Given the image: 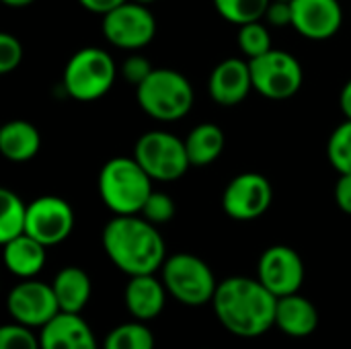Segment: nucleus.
Returning a JSON list of instances; mask_svg holds the SVG:
<instances>
[{
	"label": "nucleus",
	"instance_id": "obj_35",
	"mask_svg": "<svg viewBox=\"0 0 351 349\" xmlns=\"http://www.w3.org/2000/svg\"><path fill=\"white\" fill-rule=\"evenodd\" d=\"M339 107L346 115V119H351V78L346 82V86L341 88L339 95Z\"/></svg>",
	"mask_w": 351,
	"mask_h": 349
},
{
	"label": "nucleus",
	"instance_id": "obj_7",
	"mask_svg": "<svg viewBox=\"0 0 351 349\" xmlns=\"http://www.w3.org/2000/svg\"><path fill=\"white\" fill-rule=\"evenodd\" d=\"M134 158L152 177V181H177L191 167L185 140L165 130H152L138 138Z\"/></svg>",
	"mask_w": 351,
	"mask_h": 349
},
{
	"label": "nucleus",
	"instance_id": "obj_1",
	"mask_svg": "<svg viewBox=\"0 0 351 349\" xmlns=\"http://www.w3.org/2000/svg\"><path fill=\"white\" fill-rule=\"evenodd\" d=\"M212 304L222 327L237 337H259L276 327L278 298L257 278L220 282Z\"/></svg>",
	"mask_w": 351,
	"mask_h": 349
},
{
	"label": "nucleus",
	"instance_id": "obj_4",
	"mask_svg": "<svg viewBox=\"0 0 351 349\" xmlns=\"http://www.w3.org/2000/svg\"><path fill=\"white\" fill-rule=\"evenodd\" d=\"M136 99L146 115L156 121L173 123L191 111L193 86L173 68H154L148 78L136 86Z\"/></svg>",
	"mask_w": 351,
	"mask_h": 349
},
{
	"label": "nucleus",
	"instance_id": "obj_20",
	"mask_svg": "<svg viewBox=\"0 0 351 349\" xmlns=\"http://www.w3.org/2000/svg\"><path fill=\"white\" fill-rule=\"evenodd\" d=\"M41 148L39 130L25 119L6 121L0 128V154L10 163H27Z\"/></svg>",
	"mask_w": 351,
	"mask_h": 349
},
{
	"label": "nucleus",
	"instance_id": "obj_15",
	"mask_svg": "<svg viewBox=\"0 0 351 349\" xmlns=\"http://www.w3.org/2000/svg\"><path fill=\"white\" fill-rule=\"evenodd\" d=\"M253 91L251 66L249 60L243 58H226L222 60L210 74L208 93L214 103L222 107L239 105Z\"/></svg>",
	"mask_w": 351,
	"mask_h": 349
},
{
	"label": "nucleus",
	"instance_id": "obj_23",
	"mask_svg": "<svg viewBox=\"0 0 351 349\" xmlns=\"http://www.w3.org/2000/svg\"><path fill=\"white\" fill-rule=\"evenodd\" d=\"M27 228V204L10 189H0V243H8Z\"/></svg>",
	"mask_w": 351,
	"mask_h": 349
},
{
	"label": "nucleus",
	"instance_id": "obj_12",
	"mask_svg": "<svg viewBox=\"0 0 351 349\" xmlns=\"http://www.w3.org/2000/svg\"><path fill=\"white\" fill-rule=\"evenodd\" d=\"M74 228L72 206L58 195H41L27 206L25 232L45 247L64 243Z\"/></svg>",
	"mask_w": 351,
	"mask_h": 349
},
{
	"label": "nucleus",
	"instance_id": "obj_16",
	"mask_svg": "<svg viewBox=\"0 0 351 349\" xmlns=\"http://www.w3.org/2000/svg\"><path fill=\"white\" fill-rule=\"evenodd\" d=\"M41 349H99L88 323L80 315L58 313L39 333Z\"/></svg>",
	"mask_w": 351,
	"mask_h": 349
},
{
	"label": "nucleus",
	"instance_id": "obj_10",
	"mask_svg": "<svg viewBox=\"0 0 351 349\" xmlns=\"http://www.w3.org/2000/svg\"><path fill=\"white\" fill-rule=\"evenodd\" d=\"M274 202V189L267 177L259 173L237 175L222 193V210L228 218L249 222L261 218Z\"/></svg>",
	"mask_w": 351,
	"mask_h": 349
},
{
	"label": "nucleus",
	"instance_id": "obj_28",
	"mask_svg": "<svg viewBox=\"0 0 351 349\" xmlns=\"http://www.w3.org/2000/svg\"><path fill=\"white\" fill-rule=\"evenodd\" d=\"M175 212H177V208H175V202H173L171 195H167L162 191H152L150 197L146 200L140 216H144L148 222H152V224L158 226V224L171 222L173 216H175Z\"/></svg>",
	"mask_w": 351,
	"mask_h": 349
},
{
	"label": "nucleus",
	"instance_id": "obj_14",
	"mask_svg": "<svg viewBox=\"0 0 351 349\" xmlns=\"http://www.w3.org/2000/svg\"><path fill=\"white\" fill-rule=\"evenodd\" d=\"M292 27L311 41H325L337 35L343 23L339 0H290Z\"/></svg>",
	"mask_w": 351,
	"mask_h": 349
},
{
	"label": "nucleus",
	"instance_id": "obj_38",
	"mask_svg": "<svg viewBox=\"0 0 351 349\" xmlns=\"http://www.w3.org/2000/svg\"><path fill=\"white\" fill-rule=\"evenodd\" d=\"M288 2H290V0H288Z\"/></svg>",
	"mask_w": 351,
	"mask_h": 349
},
{
	"label": "nucleus",
	"instance_id": "obj_6",
	"mask_svg": "<svg viewBox=\"0 0 351 349\" xmlns=\"http://www.w3.org/2000/svg\"><path fill=\"white\" fill-rule=\"evenodd\" d=\"M162 282L167 292L185 306H202L212 302L218 288L210 265L191 253L167 257L162 265Z\"/></svg>",
	"mask_w": 351,
	"mask_h": 349
},
{
	"label": "nucleus",
	"instance_id": "obj_30",
	"mask_svg": "<svg viewBox=\"0 0 351 349\" xmlns=\"http://www.w3.org/2000/svg\"><path fill=\"white\" fill-rule=\"evenodd\" d=\"M23 45L10 33H0V74H8L21 66Z\"/></svg>",
	"mask_w": 351,
	"mask_h": 349
},
{
	"label": "nucleus",
	"instance_id": "obj_22",
	"mask_svg": "<svg viewBox=\"0 0 351 349\" xmlns=\"http://www.w3.org/2000/svg\"><path fill=\"white\" fill-rule=\"evenodd\" d=\"M224 144H226V138L220 125L216 123L195 125L185 138V148H187L191 167H208L214 160H218L224 150Z\"/></svg>",
	"mask_w": 351,
	"mask_h": 349
},
{
	"label": "nucleus",
	"instance_id": "obj_3",
	"mask_svg": "<svg viewBox=\"0 0 351 349\" xmlns=\"http://www.w3.org/2000/svg\"><path fill=\"white\" fill-rule=\"evenodd\" d=\"M99 195L115 216L140 214L150 197L152 177L134 156H115L107 160L99 173Z\"/></svg>",
	"mask_w": 351,
	"mask_h": 349
},
{
	"label": "nucleus",
	"instance_id": "obj_26",
	"mask_svg": "<svg viewBox=\"0 0 351 349\" xmlns=\"http://www.w3.org/2000/svg\"><path fill=\"white\" fill-rule=\"evenodd\" d=\"M327 156L329 163L335 167L339 175L351 173V119L339 123L327 142Z\"/></svg>",
	"mask_w": 351,
	"mask_h": 349
},
{
	"label": "nucleus",
	"instance_id": "obj_33",
	"mask_svg": "<svg viewBox=\"0 0 351 349\" xmlns=\"http://www.w3.org/2000/svg\"><path fill=\"white\" fill-rule=\"evenodd\" d=\"M335 202L343 214L351 216V173L339 175V181L335 185Z\"/></svg>",
	"mask_w": 351,
	"mask_h": 349
},
{
	"label": "nucleus",
	"instance_id": "obj_29",
	"mask_svg": "<svg viewBox=\"0 0 351 349\" xmlns=\"http://www.w3.org/2000/svg\"><path fill=\"white\" fill-rule=\"evenodd\" d=\"M0 349H41V341L31 327L14 323L0 329Z\"/></svg>",
	"mask_w": 351,
	"mask_h": 349
},
{
	"label": "nucleus",
	"instance_id": "obj_24",
	"mask_svg": "<svg viewBox=\"0 0 351 349\" xmlns=\"http://www.w3.org/2000/svg\"><path fill=\"white\" fill-rule=\"evenodd\" d=\"M103 349H154V335L142 323H123L107 333Z\"/></svg>",
	"mask_w": 351,
	"mask_h": 349
},
{
	"label": "nucleus",
	"instance_id": "obj_18",
	"mask_svg": "<svg viewBox=\"0 0 351 349\" xmlns=\"http://www.w3.org/2000/svg\"><path fill=\"white\" fill-rule=\"evenodd\" d=\"M276 327L290 337H308L319 327V313L308 298L296 292L278 298Z\"/></svg>",
	"mask_w": 351,
	"mask_h": 349
},
{
	"label": "nucleus",
	"instance_id": "obj_13",
	"mask_svg": "<svg viewBox=\"0 0 351 349\" xmlns=\"http://www.w3.org/2000/svg\"><path fill=\"white\" fill-rule=\"evenodd\" d=\"M257 280L276 296L284 298L296 294L304 284L302 257L286 245L265 249L257 263Z\"/></svg>",
	"mask_w": 351,
	"mask_h": 349
},
{
	"label": "nucleus",
	"instance_id": "obj_19",
	"mask_svg": "<svg viewBox=\"0 0 351 349\" xmlns=\"http://www.w3.org/2000/svg\"><path fill=\"white\" fill-rule=\"evenodd\" d=\"M45 251H47L45 245H41L39 241H35L25 232L4 243V265L12 276L21 280H31L43 269Z\"/></svg>",
	"mask_w": 351,
	"mask_h": 349
},
{
	"label": "nucleus",
	"instance_id": "obj_32",
	"mask_svg": "<svg viewBox=\"0 0 351 349\" xmlns=\"http://www.w3.org/2000/svg\"><path fill=\"white\" fill-rule=\"evenodd\" d=\"M274 27H288L292 25V2L288 0H271L267 12L263 16Z\"/></svg>",
	"mask_w": 351,
	"mask_h": 349
},
{
	"label": "nucleus",
	"instance_id": "obj_9",
	"mask_svg": "<svg viewBox=\"0 0 351 349\" xmlns=\"http://www.w3.org/2000/svg\"><path fill=\"white\" fill-rule=\"evenodd\" d=\"M105 39L119 49L136 51L146 47L156 35V19L146 4L134 0L107 12L101 21Z\"/></svg>",
	"mask_w": 351,
	"mask_h": 349
},
{
	"label": "nucleus",
	"instance_id": "obj_2",
	"mask_svg": "<svg viewBox=\"0 0 351 349\" xmlns=\"http://www.w3.org/2000/svg\"><path fill=\"white\" fill-rule=\"evenodd\" d=\"M103 249L130 278L156 274L167 261V245L156 224L138 214L111 218L103 228Z\"/></svg>",
	"mask_w": 351,
	"mask_h": 349
},
{
	"label": "nucleus",
	"instance_id": "obj_8",
	"mask_svg": "<svg viewBox=\"0 0 351 349\" xmlns=\"http://www.w3.org/2000/svg\"><path fill=\"white\" fill-rule=\"evenodd\" d=\"M253 91L271 101H286L294 97L304 80L300 62L284 49H269L267 53L249 60Z\"/></svg>",
	"mask_w": 351,
	"mask_h": 349
},
{
	"label": "nucleus",
	"instance_id": "obj_21",
	"mask_svg": "<svg viewBox=\"0 0 351 349\" xmlns=\"http://www.w3.org/2000/svg\"><path fill=\"white\" fill-rule=\"evenodd\" d=\"M51 288L60 304V313H72V315L82 313L93 292L90 278L86 276V272L74 265L60 269L51 282Z\"/></svg>",
	"mask_w": 351,
	"mask_h": 349
},
{
	"label": "nucleus",
	"instance_id": "obj_27",
	"mask_svg": "<svg viewBox=\"0 0 351 349\" xmlns=\"http://www.w3.org/2000/svg\"><path fill=\"white\" fill-rule=\"evenodd\" d=\"M239 49L247 60L259 58L267 53L271 47V35L269 29L261 21H253L239 27Z\"/></svg>",
	"mask_w": 351,
	"mask_h": 349
},
{
	"label": "nucleus",
	"instance_id": "obj_5",
	"mask_svg": "<svg viewBox=\"0 0 351 349\" xmlns=\"http://www.w3.org/2000/svg\"><path fill=\"white\" fill-rule=\"evenodd\" d=\"M115 76L117 68L109 51L101 47H82L66 62L62 86L74 101L90 103L111 91Z\"/></svg>",
	"mask_w": 351,
	"mask_h": 349
},
{
	"label": "nucleus",
	"instance_id": "obj_17",
	"mask_svg": "<svg viewBox=\"0 0 351 349\" xmlns=\"http://www.w3.org/2000/svg\"><path fill=\"white\" fill-rule=\"evenodd\" d=\"M165 300H167L165 282L156 280L154 274L132 276L123 292V302L128 313L142 323L156 319L165 309Z\"/></svg>",
	"mask_w": 351,
	"mask_h": 349
},
{
	"label": "nucleus",
	"instance_id": "obj_11",
	"mask_svg": "<svg viewBox=\"0 0 351 349\" xmlns=\"http://www.w3.org/2000/svg\"><path fill=\"white\" fill-rule=\"evenodd\" d=\"M6 309L14 323L31 329L45 327L60 313L53 288L35 278L23 280L8 292Z\"/></svg>",
	"mask_w": 351,
	"mask_h": 349
},
{
	"label": "nucleus",
	"instance_id": "obj_34",
	"mask_svg": "<svg viewBox=\"0 0 351 349\" xmlns=\"http://www.w3.org/2000/svg\"><path fill=\"white\" fill-rule=\"evenodd\" d=\"M123 2H128V0H78V4H80L82 8H86L88 12L101 14V16H105V14L111 12L113 8L121 6Z\"/></svg>",
	"mask_w": 351,
	"mask_h": 349
},
{
	"label": "nucleus",
	"instance_id": "obj_36",
	"mask_svg": "<svg viewBox=\"0 0 351 349\" xmlns=\"http://www.w3.org/2000/svg\"><path fill=\"white\" fill-rule=\"evenodd\" d=\"M6 6H10V8H23V6H29V4H33L35 0H2Z\"/></svg>",
	"mask_w": 351,
	"mask_h": 349
},
{
	"label": "nucleus",
	"instance_id": "obj_37",
	"mask_svg": "<svg viewBox=\"0 0 351 349\" xmlns=\"http://www.w3.org/2000/svg\"><path fill=\"white\" fill-rule=\"evenodd\" d=\"M134 2H138V4H146V6H150L152 2H156V0H134Z\"/></svg>",
	"mask_w": 351,
	"mask_h": 349
},
{
	"label": "nucleus",
	"instance_id": "obj_31",
	"mask_svg": "<svg viewBox=\"0 0 351 349\" xmlns=\"http://www.w3.org/2000/svg\"><path fill=\"white\" fill-rule=\"evenodd\" d=\"M152 70H154V68H152L150 60L144 58V56H140V53L128 56V58L123 60V64H121V76L125 78V82H130V84H134V86L142 84V82L148 78V74H150Z\"/></svg>",
	"mask_w": 351,
	"mask_h": 349
},
{
	"label": "nucleus",
	"instance_id": "obj_25",
	"mask_svg": "<svg viewBox=\"0 0 351 349\" xmlns=\"http://www.w3.org/2000/svg\"><path fill=\"white\" fill-rule=\"evenodd\" d=\"M271 0H214L218 14L232 25H247L261 21Z\"/></svg>",
	"mask_w": 351,
	"mask_h": 349
}]
</instances>
